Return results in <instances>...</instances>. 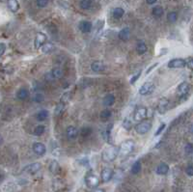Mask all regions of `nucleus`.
<instances>
[{
    "instance_id": "a878e982",
    "label": "nucleus",
    "mask_w": 193,
    "mask_h": 192,
    "mask_svg": "<svg viewBox=\"0 0 193 192\" xmlns=\"http://www.w3.org/2000/svg\"><path fill=\"white\" fill-rule=\"evenodd\" d=\"M124 14H125V11H124V9H123V8H120V7H117V8H115L114 10H113V13H112V15H113V18H114V19H121L122 16H124Z\"/></svg>"
},
{
    "instance_id": "a19ab883",
    "label": "nucleus",
    "mask_w": 193,
    "mask_h": 192,
    "mask_svg": "<svg viewBox=\"0 0 193 192\" xmlns=\"http://www.w3.org/2000/svg\"><path fill=\"white\" fill-rule=\"evenodd\" d=\"M184 151L186 152V155H191L193 152V147L191 143H187L184 147Z\"/></svg>"
},
{
    "instance_id": "f257e3e1",
    "label": "nucleus",
    "mask_w": 193,
    "mask_h": 192,
    "mask_svg": "<svg viewBox=\"0 0 193 192\" xmlns=\"http://www.w3.org/2000/svg\"><path fill=\"white\" fill-rule=\"evenodd\" d=\"M119 154V148L116 146L110 145L105 148L101 155V159L104 162H112L116 159V157Z\"/></svg>"
},
{
    "instance_id": "79ce46f5",
    "label": "nucleus",
    "mask_w": 193,
    "mask_h": 192,
    "mask_svg": "<svg viewBox=\"0 0 193 192\" xmlns=\"http://www.w3.org/2000/svg\"><path fill=\"white\" fill-rule=\"evenodd\" d=\"M48 4V0H37V5L40 8L47 7Z\"/></svg>"
},
{
    "instance_id": "c85d7f7f",
    "label": "nucleus",
    "mask_w": 193,
    "mask_h": 192,
    "mask_svg": "<svg viewBox=\"0 0 193 192\" xmlns=\"http://www.w3.org/2000/svg\"><path fill=\"white\" fill-rule=\"evenodd\" d=\"M164 13V10L161 6H156L154 9H153V15L156 18H160V16L163 15Z\"/></svg>"
},
{
    "instance_id": "b1692460",
    "label": "nucleus",
    "mask_w": 193,
    "mask_h": 192,
    "mask_svg": "<svg viewBox=\"0 0 193 192\" xmlns=\"http://www.w3.org/2000/svg\"><path fill=\"white\" fill-rule=\"evenodd\" d=\"M147 49H148V47H147V44L144 43V42H138L137 46H136V51H137V53L139 55H142L146 53Z\"/></svg>"
},
{
    "instance_id": "f03ea898",
    "label": "nucleus",
    "mask_w": 193,
    "mask_h": 192,
    "mask_svg": "<svg viewBox=\"0 0 193 192\" xmlns=\"http://www.w3.org/2000/svg\"><path fill=\"white\" fill-rule=\"evenodd\" d=\"M134 149V142L132 140H126L125 142L122 143L120 149H119V152L122 156H127L132 152Z\"/></svg>"
},
{
    "instance_id": "c03bdc74",
    "label": "nucleus",
    "mask_w": 193,
    "mask_h": 192,
    "mask_svg": "<svg viewBox=\"0 0 193 192\" xmlns=\"http://www.w3.org/2000/svg\"><path fill=\"white\" fill-rule=\"evenodd\" d=\"M165 127H166V125H165V124H161V125H160V127H158L156 132L155 133L156 136H158V135H160V134H161V132L164 131V128H165Z\"/></svg>"
},
{
    "instance_id": "423d86ee",
    "label": "nucleus",
    "mask_w": 193,
    "mask_h": 192,
    "mask_svg": "<svg viewBox=\"0 0 193 192\" xmlns=\"http://www.w3.org/2000/svg\"><path fill=\"white\" fill-rule=\"evenodd\" d=\"M147 115H148V111H147V109L145 108V107L141 106V107H138V108L135 110L134 115H133V119L136 122H140V121H143L147 117Z\"/></svg>"
},
{
    "instance_id": "9b49d317",
    "label": "nucleus",
    "mask_w": 193,
    "mask_h": 192,
    "mask_svg": "<svg viewBox=\"0 0 193 192\" xmlns=\"http://www.w3.org/2000/svg\"><path fill=\"white\" fill-rule=\"evenodd\" d=\"M33 151L37 155H40L42 156L45 154V152H47V148H45V146L41 143V142H36L34 143L33 145Z\"/></svg>"
},
{
    "instance_id": "393cba45",
    "label": "nucleus",
    "mask_w": 193,
    "mask_h": 192,
    "mask_svg": "<svg viewBox=\"0 0 193 192\" xmlns=\"http://www.w3.org/2000/svg\"><path fill=\"white\" fill-rule=\"evenodd\" d=\"M112 127H113V125L112 124H110L109 126H107L106 129L103 132V137L105 141H107V142H110V137H111V131H112Z\"/></svg>"
},
{
    "instance_id": "473e14b6",
    "label": "nucleus",
    "mask_w": 193,
    "mask_h": 192,
    "mask_svg": "<svg viewBox=\"0 0 193 192\" xmlns=\"http://www.w3.org/2000/svg\"><path fill=\"white\" fill-rule=\"evenodd\" d=\"M123 127L126 129V131H130L132 128V122L130 121L128 118H125L123 121Z\"/></svg>"
},
{
    "instance_id": "39448f33",
    "label": "nucleus",
    "mask_w": 193,
    "mask_h": 192,
    "mask_svg": "<svg viewBox=\"0 0 193 192\" xmlns=\"http://www.w3.org/2000/svg\"><path fill=\"white\" fill-rule=\"evenodd\" d=\"M85 183H86L87 186L90 188H96V186L100 184V180L99 178L95 176L94 174H88L85 177Z\"/></svg>"
},
{
    "instance_id": "de8ad7c7",
    "label": "nucleus",
    "mask_w": 193,
    "mask_h": 192,
    "mask_svg": "<svg viewBox=\"0 0 193 192\" xmlns=\"http://www.w3.org/2000/svg\"><path fill=\"white\" fill-rule=\"evenodd\" d=\"M5 50H6V44L4 43H0V57L4 54Z\"/></svg>"
},
{
    "instance_id": "bb28decb",
    "label": "nucleus",
    "mask_w": 193,
    "mask_h": 192,
    "mask_svg": "<svg viewBox=\"0 0 193 192\" xmlns=\"http://www.w3.org/2000/svg\"><path fill=\"white\" fill-rule=\"evenodd\" d=\"M47 117H48V111H47V110H44V109H43V110H41V111H39L38 114H37V116H36L37 120H38L39 122H43V121H44Z\"/></svg>"
},
{
    "instance_id": "ea45409f",
    "label": "nucleus",
    "mask_w": 193,
    "mask_h": 192,
    "mask_svg": "<svg viewBox=\"0 0 193 192\" xmlns=\"http://www.w3.org/2000/svg\"><path fill=\"white\" fill-rule=\"evenodd\" d=\"M34 99V101H36V103H42V101L44 99V95L38 93V94H36L35 96H34V99Z\"/></svg>"
},
{
    "instance_id": "412c9836",
    "label": "nucleus",
    "mask_w": 193,
    "mask_h": 192,
    "mask_svg": "<svg viewBox=\"0 0 193 192\" xmlns=\"http://www.w3.org/2000/svg\"><path fill=\"white\" fill-rule=\"evenodd\" d=\"M8 7L13 13H16L19 9V4L18 0H8Z\"/></svg>"
},
{
    "instance_id": "4468645a",
    "label": "nucleus",
    "mask_w": 193,
    "mask_h": 192,
    "mask_svg": "<svg viewBox=\"0 0 193 192\" xmlns=\"http://www.w3.org/2000/svg\"><path fill=\"white\" fill-rule=\"evenodd\" d=\"M40 169H41V163H39V162H34L32 163V164H29V165H27L24 169H23V171L28 173V174H35L37 173Z\"/></svg>"
},
{
    "instance_id": "3c124183",
    "label": "nucleus",
    "mask_w": 193,
    "mask_h": 192,
    "mask_svg": "<svg viewBox=\"0 0 193 192\" xmlns=\"http://www.w3.org/2000/svg\"><path fill=\"white\" fill-rule=\"evenodd\" d=\"M92 192H104V190L101 188H98V189H94Z\"/></svg>"
},
{
    "instance_id": "cd10ccee",
    "label": "nucleus",
    "mask_w": 193,
    "mask_h": 192,
    "mask_svg": "<svg viewBox=\"0 0 193 192\" xmlns=\"http://www.w3.org/2000/svg\"><path fill=\"white\" fill-rule=\"evenodd\" d=\"M132 173L133 174V175H137L140 171H141V162L140 161H135L133 164H132Z\"/></svg>"
},
{
    "instance_id": "aec40b11",
    "label": "nucleus",
    "mask_w": 193,
    "mask_h": 192,
    "mask_svg": "<svg viewBox=\"0 0 193 192\" xmlns=\"http://www.w3.org/2000/svg\"><path fill=\"white\" fill-rule=\"evenodd\" d=\"M29 97V91L25 88H21L19 90V92L16 93V98L20 100H24Z\"/></svg>"
},
{
    "instance_id": "e433bc0d",
    "label": "nucleus",
    "mask_w": 193,
    "mask_h": 192,
    "mask_svg": "<svg viewBox=\"0 0 193 192\" xmlns=\"http://www.w3.org/2000/svg\"><path fill=\"white\" fill-rule=\"evenodd\" d=\"M44 132V126H37L34 129V134L37 135V136H41L42 134Z\"/></svg>"
},
{
    "instance_id": "a211bd4d",
    "label": "nucleus",
    "mask_w": 193,
    "mask_h": 192,
    "mask_svg": "<svg viewBox=\"0 0 193 192\" xmlns=\"http://www.w3.org/2000/svg\"><path fill=\"white\" fill-rule=\"evenodd\" d=\"M169 172V166L166 163H160V165L156 167V174L157 175H166Z\"/></svg>"
},
{
    "instance_id": "9d476101",
    "label": "nucleus",
    "mask_w": 193,
    "mask_h": 192,
    "mask_svg": "<svg viewBox=\"0 0 193 192\" xmlns=\"http://www.w3.org/2000/svg\"><path fill=\"white\" fill-rule=\"evenodd\" d=\"M78 28L82 33H89L92 31L93 24H92V22H90L88 20H82L79 22Z\"/></svg>"
},
{
    "instance_id": "ddd939ff",
    "label": "nucleus",
    "mask_w": 193,
    "mask_h": 192,
    "mask_svg": "<svg viewBox=\"0 0 193 192\" xmlns=\"http://www.w3.org/2000/svg\"><path fill=\"white\" fill-rule=\"evenodd\" d=\"M113 175H114V172L111 168H104L101 171V180H103L104 183H108L113 178Z\"/></svg>"
},
{
    "instance_id": "603ef678",
    "label": "nucleus",
    "mask_w": 193,
    "mask_h": 192,
    "mask_svg": "<svg viewBox=\"0 0 193 192\" xmlns=\"http://www.w3.org/2000/svg\"><path fill=\"white\" fill-rule=\"evenodd\" d=\"M3 143H4V139H3V136H2L1 134H0V146H1Z\"/></svg>"
},
{
    "instance_id": "f3484780",
    "label": "nucleus",
    "mask_w": 193,
    "mask_h": 192,
    "mask_svg": "<svg viewBox=\"0 0 193 192\" xmlns=\"http://www.w3.org/2000/svg\"><path fill=\"white\" fill-rule=\"evenodd\" d=\"M66 134H67V136L68 138H70V139H75L77 136H78V131L75 127H69L67 129H66Z\"/></svg>"
},
{
    "instance_id": "7ed1b4c3",
    "label": "nucleus",
    "mask_w": 193,
    "mask_h": 192,
    "mask_svg": "<svg viewBox=\"0 0 193 192\" xmlns=\"http://www.w3.org/2000/svg\"><path fill=\"white\" fill-rule=\"evenodd\" d=\"M152 128V123L150 121H142L135 126V131L138 134H146Z\"/></svg>"
},
{
    "instance_id": "f8f14e48",
    "label": "nucleus",
    "mask_w": 193,
    "mask_h": 192,
    "mask_svg": "<svg viewBox=\"0 0 193 192\" xmlns=\"http://www.w3.org/2000/svg\"><path fill=\"white\" fill-rule=\"evenodd\" d=\"M47 41V36L44 33H38L35 38V42H34V46H35L36 49H40L43 44Z\"/></svg>"
},
{
    "instance_id": "5701e85b",
    "label": "nucleus",
    "mask_w": 193,
    "mask_h": 192,
    "mask_svg": "<svg viewBox=\"0 0 193 192\" xmlns=\"http://www.w3.org/2000/svg\"><path fill=\"white\" fill-rule=\"evenodd\" d=\"M49 171L54 175H57L60 172V165L56 160H52L49 164Z\"/></svg>"
},
{
    "instance_id": "0eeeda50",
    "label": "nucleus",
    "mask_w": 193,
    "mask_h": 192,
    "mask_svg": "<svg viewBox=\"0 0 193 192\" xmlns=\"http://www.w3.org/2000/svg\"><path fill=\"white\" fill-rule=\"evenodd\" d=\"M185 67V60L181 58H175L168 62V68L170 69H181Z\"/></svg>"
},
{
    "instance_id": "58836bf2",
    "label": "nucleus",
    "mask_w": 193,
    "mask_h": 192,
    "mask_svg": "<svg viewBox=\"0 0 193 192\" xmlns=\"http://www.w3.org/2000/svg\"><path fill=\"white\" fill-rule=\"evenodd\" d=\"M92 133V129H91L90 127H83L81 129V131H80V134H81V136L83 137H87L89 136V135Z\"/></svg>"
},
{
    "instance_id": "c756f323",
    "label": "nucleus",
    "mask_w": 193,
    "mask_h": 192,
    "mask_svg": "<svg viewBox=\"0 0 193 192\" xmlns=\"http://www.w3.org/2000/svg\"><path fill=\"white\" fill-rule=\"evenodd\" d=\"M65 107H66V104L65 103H58L57 106H56L55 109H54V115L58 116V115L61 114V113H63V111L65 110Z\"/></svg>"
},
{
    "instance_id": "49530a36",
    "label": "nucleus",
    "mask_w": 193,
    "mask_h": 192,
    "mask_svg": "<svg viewBox=\"0 0 193 192\" xmlns=\"http://www.w3.org/2000/svg\"><path fill=\"white\" fill-rule=\"evenodd\" d=\"M185 66L188 68V69L192 70V68H193V61H192V58L191 57H189L188 59L185 61Z\"/></svg>"
},
{
    "instance_id": "6e6552de",
    "label": "nucleus",
    "mask_w": 193,
    "mask_h": 192,
    "mask_svg": "<svg viewBox=\"0 0 193 192\" xmlns=\"http://www.w3.org/2000/svg\"><path fill=\"white\" fill-rule=\"evenodd\" d=\"M189 90H190V85L188 83L185 82V81L181 82L179 85V87H178V91H177L178 96L180 98H184V97H185L187 94H188Z\"/></svg>"
},
{
    "instance_id": "f704fd0d",
    "label": "nucleus",
    "mask_w": 193,
    "mask_h": 192,
    "mask_svg": "<svg viewBox=\"0 0 193 192\" xmlns=\"http://www.w3.org/2000/svg\"><path fill=\"white\" fill-rule=\"evenodd\" d=\"M51 152H52V155H60V148L57 145V142H54V141H51Z\"/></svg>"
},
{
    "instance_id": "dca6fc26",
    "label": "nucleus",
    "mask_w": 193,
    "mask_h": 192,
    "mask_svg": "<svg viewBox=\"0 0 193 192\" xmlns=\"http://www.w3.org/2000/svg\"><path fill=\"white\" fill-rule=\"evenodd\" d=\"M118 37H119V39H120L121 41L127 42L128 39H129V37H130V30H129V28H124V29H122L120 32H119Z\"/></svg>"
},
{
    "instance_id": "a18cd8bd",
    "label": "nucleus",
    "mask_w": 193,
    "mask_h": 192,
    "mask_svg": "<svg viewBox=\"0 0 193 192\" xmlns=\"http://www.w3.org/2000/svg\"><path fill=\"white\" fill-rule=\"evenodd\" d=\"M185 172H186V175H188L189 177H192L193 176V167H192L191 164H189L188 166L186 167Z\"/></svg>"
},
{
    "instance_id": "37998d69",
    "label": "nucleus",
    "mask_w": 193,
    "mask_h": 192,
    "mask_svg": "<svg viewBox=\"0 0 193 192\" xmlns=\"http://www.w3.org/2000/svg\"><path fill=\"white\" fill-rule=\"evenodd\" d=\"M140 75H141V71H140V72H138L137 73H136V75H134L132 78H130L129 83H130V84H134L136 81H137L138 78L140 77Z\"/></svg>"
},
{
    "instance_id": "20e7f679",
    "label": "nucleus",
    "mask_w": 193,
    "mask_h": 192,
    "mask_svg": "<svg viewBox=\"0 0 193 192\" xmlns=\"http://www.w3.org/2000/svg\"><path fill=\"white\" fill-rule=\"evenodd\" d=\"M156 86L153 82H146L139 88V94L142 96H148L151 95L155 91Z\"/></svg>"
},
{
    "instance_id": "c9c22d12",
    "label": "nucleus",
    "mask_w": 193,
    "mask_h": 192,
    "mask_svg": "<svg viewBox=\"0 0 193 192\" xmlns=\"http://www.w3.org/2000/svg\"><path fill=\"white\" fill-rule=\"evenodd\" d=\"M100 119H103V120H106V119H108V118L111 116V111L109 109H104L100 112Z\"/></svg>"
},
{
    "instance_id": "09e8293b",
    "label": "nucleus",
    "mask_w": 193,
    "mask_h": 192,
    "mask_svg": "<svg viewBox=\"0 0 193 192\" xmlns=\"http://www.w3.org/2000/svg\"><path fill=\"white\" fill-rule=\"evenodd\" d=\"M157 66H158V63H156V64H154V65H152V66L150 67V69H149V70H147L146 73H147V75H148V73H150V72H151L152 70H154L155 68H156Z\"/></svg>"
},
{
    "instance_id": "6ab92c4d",
    "label": "nucleus",
    "mask_w": 193,
    "mask_h": 192,
    "mask_svg": "<svg viewBox=\"0 0 193 192\" xmlns=\"http://www.w3.org/2000/svg\"><path fill=\"white\" fill-rule=\"evenodd\" d=\"M114 103H115V97H114V95H112V94L106 95L103 100V103L104 106H111L114 104Z\"/></svg>"
},
{
    "instance_id": "8fccbe9b",
    "label": "nucleus",
    "mask_w": 193,
    "mask_h": 192,
    "mask_svg": "<svg viewBox=\"0 0 193 192\" xmlns=\"http://www.w3.org/2000/svg\"><path fill=\"white\" fill-rule=\"evenodd\" d=\"M146 1H147V3H148V4L153 5V4H155L157 1V0H146Z\"/></svg>"
},
{
    "instance_id": "2eb2a0df",
    "label": "nucleus",
    "mask_w": 193,
    "mask_h": 192,
    "mask_svg": "<svg viewBox=\"0 0 193 192\" xmlns=\"http://www.w3.org/2000/svg\"><path fill=\"white\" fill-rule=\"evenodd\" d=\"M91 69H92V71L95 72H100L104 71L105 66H104V64L103 63V62L95 61V62H93V63H92V65H91Z\"/></svg>"
},
{
    "instance_id": "72a5a7b5",
    "label": "nucleus",
    "mask_w": 193,
    "mask_h": 192,
    "mask_svg": "<svg viewBox=\"0 0 193 192\" xmlns=\"http://www.w3.org/2000/svg\"><path fill=\"white\" fill-rule=\"evenodd\" d=\"M167 19L169 22H172V23H174V22L177 21L178 19V14L176 12H170L168 13L167 15Z\"/></svg>"
},
{
    "instance_id": "4c0bfd02",
    "label": "nucleus",
    "mask_w": 193,
    "mask_h": 192,
    "mask_svg": "<svg viewBox=\"0 0 193 192\" xmlns=\"http://www.w3.org/2000/svg\"><path fill=\"white\" fill-rule=\"evenodd\" d=\"M71 99V93L69 92H67L65 94L62 95V97H61V100H60V103H67L68 101H69Z\"/></svg>"
},
{
    "instance_id": "1a4fd4ad",
    "label": "nucleus",
    "mask_w": 193,
    "mask_h": 192,
    "mask_svg": "<svg viewBox=\"0 0 193 192\" xmlns=\"http://www.w3.org/2000/svg\"><path fill=\"white\" fill-rule=\"evenodd\" d=\"M168 106H169V100L166 98H162L160 99L157 103V111L160 114H164L167 109H168Z\"/></svg>"
},
{
    "instance_id": "4be33fe9",
    "label": "nucleus",
    "mask_w": 193,
    "mask_h": 192,
    "mask_svg": "<svg viewBox=\"0 0 193 192\" xmlns=\"http://www.w3.org/2000/svg\"><path fill=\"white\" fill-rule=\"evenodd\" d=\"M51 76L53 78H56V79H60V78H62L64 76V72L63 70L61 69V68H54V69L51 71Z\"/></svg>"
},
{
    "instance_id": "7c9ffc66",
    "label": "nucleus",
    "mask_w": 193,
    "mask_h": 192,
    "mask_svg": "<svg viewBox=\"0 0 193 192\" xmlns=\"http://www.w3.org/2000/svg\"><path fill=\"white\" fill-rule=\"evenodd\" d=\"M41 49L44 53H48L50 51H52L53 46H52V44H50V43H44L41 47Z\"/></svg>"
},
{
    "instance_id": "2f4dec72",
    "label": "nucleus",
    "mask_w": 193,
    "mask_h": 192,
    "mask_svg": "<svg viewBox=\"0 0 193 192\" xmlns=\"http://www.w3.org/2000/svg\"><path fill=\"white\" fill-rule=\"evenodd\" d=\"M80 8L83 10H88L92 6V0H80Z\"/></svg>"
}]
</instances>
